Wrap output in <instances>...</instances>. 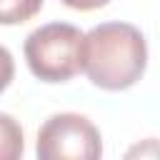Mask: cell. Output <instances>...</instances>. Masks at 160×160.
Returning a JSON list of instances; mask_svg holds the SVG:
<instances>
[{
    "instance_id": "6da1fadb",
    "label": "cell",
    "mask_w": 160,
    "mask_h": 160,
    "mask_svg": "<svg viewBox=\"0 0 160 160\" xmlns=\"http://www.w3.org/2000/svg\"><path fill=\"white\" fill-rule=\"evenodd\" d=\"M145 65V38L130 22L95 25L82 40V72L102 90H125L135 85Z\"/></svg>"
},
{
    "instance_id": "7a4b0ae2",
    "label": "cell",
    "mask_w": 160,
    "mask_h": 160,
    "mask_svg": "<svg viewBox=\"0 0 160 160\" xmlns=\"http://www.w3.org/2000/svg\"><path fill=\"white\" fill-rule=\"evenodd\" d=\"M85 35L70 22H50L32 30L25 40V60L35 78L65 82L82 70Z\"/></svg>"
},
{
    "instance_id": "3957f363",
    "label": "cell",
    "mask_w": 160,
    "mask_h": 160,
    "mask_svg": "<svg viewBox=\"0 0 160 160\" xmlns=\"http://www.w3.org/2000/svg\"><path fill=\"white\" fill-rule=\"evenodd\" d=\"M40 160H95L102 152L98 128L75 112H60L45 120L38 132Z\"/></svg>"
},
{
    "instance_id": "277c9868",
    "label": "cell",
    "mask_w": 160,
    "mask_h": 160,
    "mask_svg": "<svg viewBox=\"0 0 160 160\" xmlns=\"http://www.w3.org/2000/svg\"><path fill=\"white\" fill-rule=\"evenodd\" d=\"M25 150L22 128L15 118L0 112V160H18Z\"/></svg>"
},
{
    "instance_id": "5b68a950",
    "label": "cell",
    "mask_w": 160,
    "mask_h": 160,
    "mask_svg": "<svg viewBox=\"0 0 160 160\" xmlns=\"http://www.w3.org/2000/svg\"><path fill=\"white\" fill-rule=\"evenodd\" d=\"M42 0H0V25H18L38 15Z\"/></svg>"
},
{
    "instance_id": "8992f818",
    "label": "cell",
    "mask_w": 160,
    "mask_h": 160,
    "mask_svg": "<svg viewBox=\"0 0 160 160\" xmlns=\"http://www.w3.org/2000/svg\"><path fill=\"white\" fill-rule=\"evenodd\" d=\"M12 75H15V62H12V55L8 48L0 45V92L12 82Z\"/></svg>"
},
{
    "instance_id": "52a82bcc",
    "label": "cell",
    "mask_w": 160,
    "mask_h": 160,
    "mask_svg": "<svg viewBox=\"0 0 160 160\" xmlns=\"http://www.w3.org/2000/svg\"><path fill=\"white\" fill-rule=\"evenodd\" d=\"M68 8H75V10H95V8H102L108 5L110 0H62Z\"/></svg>"
}]
</instances>
